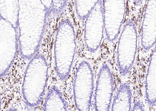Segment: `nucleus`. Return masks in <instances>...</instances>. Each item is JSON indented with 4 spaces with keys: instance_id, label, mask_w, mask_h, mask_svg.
Returning <instances> with one entry per match:
<instances>
[{
    "instance_id": "f257e3e1",
    "label": "nucleus",
    "mask_w": 156,
    "mask_h": 111,
    "mask_svg": "<svg viewBox=\"0 0 156 111\" xmlns=\"http://www.w3.org/2000/svg\"><path fill=\"white\" fill-rule=\"evenodd\" d=\"M50 14L44 1H19L18 41L26 59L32 58L38 51Z\"/></svg>"
},
{
    "instance_id": "f03ea898",
    "label": "nucleus",
    "mask_w": 156,
    "mask_h": 111,
    "mask_svg": "<svg viewBox=\"0 0 156 111\" xmlns=\"http://www.w3.org/2000/svg\"><path fill=\"white\" fill-rule=\"evenodd\" d=\"M76 51L74 27L66 19L59 24L54 43L55 70L58 80L64 81L71 73Z\"/></svg>"
},
{
    "instance_id": "7ed1b4c3",
    "label": "nucleus",
    "mask_w": 156,
    "mask_h": 111,
    "mask_svg": "<svg viewBox=\"0 0 156 111\" xmlns=\"http://www.w3.org/2000/svg\"><path fill=\"white\" fill-rule=\"evenodd\" d=\"M48 74V63L43 56L37 55L31 59L24 74L22 88L23 98L29 107L34 108L42 102Z\"/></svg>"
},
{
    "instance_id": "20e7f679",
    "label": "nucleus",
    "mask_w": 156,
    "mask_h": 111,
    "mask_svg": "<svg viewBox=\"0 0 156 111\" xmlns=\"http://www.w3.org/2000/svg\"><path fill=\"white\" fill-rule=\"evenodd\" d=\"M116 52L118 71L122 76L130 72L135 62L137 45V31L134 23L128 21L120 32Z\"/></svg>"
},
{
    "instance_id": "39448f33",
    "label": "nucleus",
    "mask_w": 156,
    "mask_h": 111,
    "mask_svg": "<svg viewBox=\"0 0 156 111\" xmlns=\"http://www.w3.org/2000/svg\"><path fill=\"white\" fill-rule=\"evenodd\" d=\"M73 86L74 101L78 110H90L94 92V80L92 67L88 61H82L79 64Z\"/></svg>"
},
{
    "instance_id": "423d86ee",
    "label": "nucleus",
    "mask_w": 156,
    "mask_h": 111,
    "mask_svg": "<svg viewBox=\"0 0 156 111\" xmlns=\"http://www.w3.org/2000/svg\"><path fill=\"white\" fill-rule=\"evenodd\" d=\"M104 30L103 1L99 0L85 19L84 43L86 49L89 53L94 54L99 50Z\"/></svg>"
},
{
    "instance_id": "0eeeda50",
    "label": "nucleus",
    "mask_w": 156,
    "mask_h": 111,
    "mask_svg": "<svg viewBox=\"0 0 156 111\" xmlns=\"http://www.w3.org/2000/svg\"><path fill=\"white\" fill-rule=\"evenodd\" d=\"M126 9V1H103L105 31L107 38L111 43L114 42L120 35Z\"/></svg>"
},
{
    "instance_id": "6e6552de",
    "label": "nucleus",
    "mask_w": 156,
    "mask_h": 111,
    "mask_svg": "<svg viewBox=\"0 0 156 111\" xmlns=\"http://www.w3.org/2000/svg\"><path fill=\"white\" fill-rule=\"evenodd\" d=\"M17 30L6 20L0 19L1 76L5 75L12 65L17 52Z\"/></svg>"
},
{
    "instance_id": "1a4fd4ad",
    "label": "nucleus",
    "mask_w": 156,
    "mask_h": 111,
    "mask_svg": "<svg viewBox=\"0 0 156 111\" xmlns=\"http://www.w3.org/2000/svg\"><path fill=\"white\" fill-rule=\"evenodd\" d=\"M114 88V80L112 71L108 65L104 64L97 74L94 94L95 110H110Z\"/></svg>"
},
{
    "instance_id": "9d476101",
    "label": "nucleus",
    "mask_w": 156,
    "mask_h": 111,
    "mask_svg": "<svg viewBox=\"0 0 156 111\" xmlns=\"http://www.w3.org/2000/svg\"><path fill=\"white\" fill-rule=\"evenodd\" d=\"M156 37V0H150L146 4L141 27V46L144 51L153 48Z\"/></svg>"
},
{
    "instance_id": "9b49d317",
    "label": "nucleus",
    "mask_w": 156,
    "mask_h": 111,
    "mask_svg": "<svg viewBox=\"0 0 156 111\" xmlns=\"http://www.w3.org/2000/svg\"><path fill=\"white\" fill-rule=\"evenodd\" d=\"M145 101L152 108L156 106V54L154 50L150 57L147 68L145 85Z\"/></svg>"
},
{
    "instance_id": "f8f14e48",
    "label": "nucleus",
    "mask_w": 156,
    "mask_h": 111,
    "mask_svg": "<svg viewBox=\"0 0 156 111\" xmlns=\"http://www.w3.org/2000/svg\"><path fill=\"white\" fill-rule=\"evenodd\" d=\"M132 90L127 83L121 84L119 87L112 102V111L131 110Z\"/></svg>"
},
{
    "instance_id": "ddd939ff",
    "label": "nucleus",
    "mask_w": 156,
    "mask_h": 111,
    "mask_svg": "<svg viewBox=\"0 0 156 111\" xmlns=\"http://www.w3.org/2000/svg\"><path fill=\"white\" fill-rule=\"evenodd\" d=\"M45 111H66L67 105L62 93L57 87L50 88L46 95L43 105Z\"/></svg>"
},
{
    "instance_id": "4468645a",
    "label": "nucleus",
    "mask_w": 156,
    "mask_h": 111,
    "mask_svg": "<svg viewBox=\"0 0 156 111\" xmlns=\"http://www.w3.org/2000/svg\"><path fill=\"white\" fill-rule=\"evenodd\" d=\"M1 18L6 20L18 30L19 1H0Z\"/></svg>"
},
{
    "instance_id": "2eb2a0df",
    "label": "nucleus",
    "mask_w": 156,
    "mask_h": 111,
    "mask_svg": "<svg viewBox=\"0 0 156 111\" xmlns=\"http://www.w3.org/2000/svg\"><path fill=\"white\" fill-rule=\"evenodd\" d=\"M98 1L99 0H77L75 1V9L79 19L80 20L85 19Z\"/></svg>"
},
{
    "instance_id": "dca6fc26",
    "label": "nucleus",
    "mask_w": 156,
    "mask_h": 111,
    "mask_svg": "<svg viewBox=\"0 0 156 111\" xmlns=\"http://www.w3.org/2000/svg\"><path fill=\"white\" fill-rule=\"evenodd\" d=\"M144 107L143 105L139 102H136L134 104L131 110L133 111H144Z\"/></svg>"
}]
</instances>
